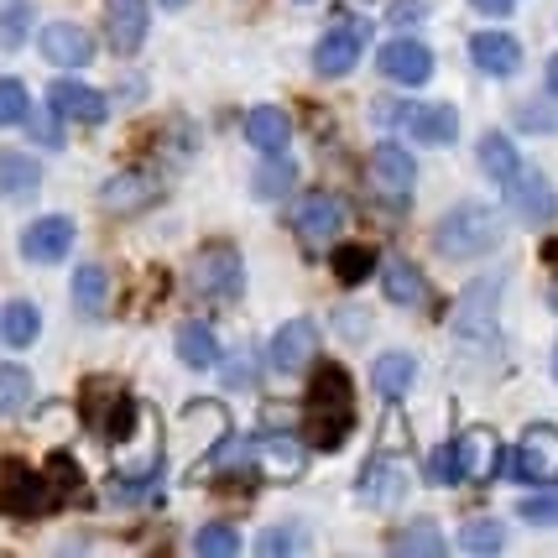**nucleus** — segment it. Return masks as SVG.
<instances>
[{
    "label": "nucleus",
    "instance_id": "c756f323",
    "mask_svg": "<svg viewBox=\"0 0 558 558\" xmlns=\"http://www.w3.org/2000/svg\"><path fill=\"white\" fill-rule=\"evenodd\" d=\"M37 329H43V318H37L32 303H11V308L0 314V335H5L11 350H26V344L37 340Z\"/></svg>",
    "mask_w": 558,
    "mask_h": 558
},
{
    "label": "nucleus",
    "instance_id": "f03ea898",
    "mask_svg": "<svg viewBox=\"0 0 558 558\" xmlns=\"http://www.w3.org/2000/svg\"><path fill=\"white\" fill-rule=\"evenodd\" d=\"M496 241H501V225H496V215H490L486 204H460V209H449V215L438 219V230H434L438 256H449V262L486 256V251H496Z\"/></svg>",
    "mask_w": 558,
    "mask_h": 558
},
{
    "label": "nucleus",
    "instance_id": "6ab92c4d",
    "mask_svg": "<svg viewBox=\"0 0 558 558\" xmlns=\"http://www.w3.org/2000/svg\"><path fill=\"white\" fill-rule=\"evenodd\" d=\"M298 230L303 241H335L344 230V204L335 194H308L298 204Z\"/></svg>",
    "mask_w": 558,
    "mask_h": 558
},
{
    "label": "nucleus",
    "instance_id": "c85d7f7f",
    "mask_svg": "<svg viewBox=\"0 0 558 558\" xmlns=\"http://www.w3.org/2000/svg\"><path fill=\"white\" fill-rule=\"evenodd\" d=\"M365 501H376V507H391L397 496H402V470L391 460H371L365 464V486H361Z\"/></svg>",
    "mask_w": 558,
    "mask_h": 558
},
{
    "label": "nucleus",
    "instance_id": "423d86ee",
    "mask_svg": "<svg viewBox=\"0 0 558 558\" xmlns=\"http://www.w3.org/2000/svg\"><path fill=\"white\" fill-rule=\"evenodd\" d=\"M496 298H501V271H490L481 282H470L460 292V303H454V335L464 340H490V329H496Z\"/></svg>",
    "mask_w": 558,
    "mask_h": 558
},
{
    "label": "nucleus",
    "instance_id": "9d476101",
    "mask_svg": "<svg viewBox=\"0 0 558 558\" xmlns=\"http://www.w3.org/2000/svg\"><path fill=\"white\" fill-rule=\"evenodd\" d=\"M501 438L486 434V428H470V434L454 444V470H460V481H475V486H486L501 475Z\"/></svg>",
    "mask_w": 558,
    "mask_h": 558
},
{
    "label": "nucleus",
    "instance_id": "a878e982",
    "mask_svg": "<svg viewBox=\"0 0 558 558\" xmlns=\"http://www.w3.org/2000/svg\"><path fill=\"white\" fill-rule=\"evenodd\" d=\"M481 168L507 189L511 178H517V168H522V157H517V146H511V136H501V131H486L481 136Z\"/></svg>",
    "mask_w": 558,
    "mask_h": 558
},
{
    "label": "nucleus",
    "instance_id": "1a4fd4ad",
    "mask_svg": "<svg viewBox=\"0 0 558 558\" xmlns=\"http://www.w3.org/2000/svg\"><path fill=\"white\" fill-rule=\"evenodd\" d=\"M371 183L381 189L387 204H408V198H413V183H417L413 151L397 146V142H381L376 151H371Z\"/></svg>",
    "mask_w": 558,
    "mask_h": 558
},
{
    "label": "nucleus",
    "instance_id": "dca6fc26",
    "mask_svg": "<svg viewBox=\"0 0 558 558\" xmlns=\"http://www.w3.org/2000/svg\"><path fill=\"white\" fill-rule=\"evenodd\" d=\"M105 37L121 58H131L146 43V0H105Z\"/></svg>",
    "mask_w": 558,
    "mask_h": 558
},
{
    "label": "nucleus",
    "instance_id": "4be33fe9",
    "mask_svg": "<svg viewBox=\"0 0 558 558\" xmlns=\"http://www.w3.org/2000/svg\"><path fill=\"white\" fill-rule=\"evenodd\" d=\"M151 198H157L151 178H146V172H125V178H110V183H105L99 204H105L110 215H136V209H146Z\"/></svg>",
    "mask_w": 558,
    "mask_h": 558
},
{
    "label": "nucleus",
    "instance_id": "2f4dec72",
    "mask_svg": "<svg viewBox=\"0 0 558 558\" xmlns=\"http://www.w3.org/2000/svg\"><path fill=\"white\" fill-rule=\"evenodd\" d=\"M329 267H335V277L340 282H365L371 271H376V256H371V245H335V256H329Z\"/></svg>",
    "mask_w": 558,
    "mask_h": 558
},
{
    "label": "nucleus",
    "instance_id": "e433bc0d",
    "mask_svg": "<svg viewBox=\"0 0 558 558\" xmlns=\"http://www.w3.org/2000/svg\"><path fill=\"white\" fill-rule=\"evenodd\" d=\"M32 116V99H26L22 78H0V125H26Z\"/></svg>",
    "mask_w": 558,
    "mask_h": 558
},
{
    "label": "nucleus",
    "instance_id": "20e7f679",
    "mask_svg": "<svg viewBox=\"0 0 558 558\" xmlns=\"http://www.w3.org/2000/svg\"><path fill=\"white\" fill-rule=\"evenodd\" d=\"M58 496H52V481L43 475V470H32V464L11 460L0 464V511L5 517H43V511L52 507Z\"/></svg>",
    "mask_w": 558,
    "mask_h": 558
},
{
    "label": "nucleus",
    "instance_id": "cd10ccee",
    "mask_svg": "<svg viewBox=\"0 0 558 558\" xmlns=\"http://www.w3.org/2000/svg\"><path fill=\"white\" fill-rule=\"evenodd\" d=\"M449 548L444 533H438L434 522H408V527H397L391 533V554H423V558H438Z\"/></svg>",
    "mask_w": 558,
    "mask_h": 558
},
{
    "label": "nucleus",
    "instance_id": "f3484780",
    "mask_svg": "<svg viewBox=\"0 0 558 558\" xmlns=\"http://www.w3.org/2000/svg\"><path fill=\"white\" fill-rule=\"evenodd\" d=\"M470 58H475V69L490 73V78H511V73L522 69V43L507 37V32H475V37H470Z\"/></svg>",
    "mask_w": 558,
    "mask_h": 558
},
{
    "label": "nucleus",
    "instance_id": "f257e3e1",
    "mask_svg": "<svg viewBox=\"0 0 558 558\" xmlns=\"http://www.w3.org/2000/svg\"><path fill=\"white\" fill-rule=\"evenodd\" d=\"M355 434V387L344 376V365H324L308 387V402H303V438L314 449H344V438Z\"/></svg>",
    "mask_w": 558,
    "mask_h": 558
},
{
    "label": "nucleus",
    "instance_id": "f8f14e48",
    "mask_svg": "<svg viewBox=\"0 0 558 558\" xmlns=\"http://www.w3.org/2000/svg\"><path fill=\"white\" fill-rule=\"evenodd\" d=\"M69 251H73V219H63V215H43L22 230V256L26 262H37V267L63 262Z\"/></svg>",
    "mask_w": 558,
    "mask_h": 558
},
{
    "label": "nucleus",
    "instance_id": "412c9836",
    "mask_svg": "<svg viewBox=\"0 0 558 558\" xmlns=\"http://www.w3.org/2000/svg\"><path fill=\"white\" fill-rule=\"evenodd\" d=\"M245 142L262 146V151H288L292 142V125H288V110H277V105H256L251 116H245Z\"/></svg>",
    "mask_w": 558,
    "mask_h": 558
},
{
    "label": "nucleus",
    "instance_id": "4c0bfd02",
    "mask_svg": "<svg viewBox=\"0 0 558 558\" xmlns=\"http://www.w3.org/2000/svg\"><path fill=\"white\" fill-rule=\"evenodd\" d=\"M522 517H527V522H533V527H554L558 522V486H548V481H543V486H537V496H522Z\"/></svg>",
    "mask_w": 558,
    "mask_h": 558
},
{
    "label": "nucleus",
    "instance_id": "ea45409f",
    "mask_svg": "<svg viewBox=\"0 0 558 558\" xmlns=\"http://www.w3.org/2000/svg\"><path fill=\"white\" fill-rule=\"evenodd\" d=\"M256 548H262V554H303V533H292V527H267Z\"/></svg>",
    "mask_w": 558,
    "mask_h": 558
},
{
    "label": "nucleus",
    "instance_id": "a19ab883",
    "mask_svg": "<svg viewBox=\"0 0 558 558\" xmlns=\"http://www.w3.org/2000/svg\"><path fill=\"white\" fill-rule=\"evenodd\" d=\"M48 470L58 475V481H52V496H73V490H78V470H73L69 454H52Z\"/></svg>",
    "mask_w": 558,
    "mask_h": 558
},
{
    "label": "nucleus",
    "instance_id": "2eb2a0df",
    "mask_svg": "<svg viewBox=\"0 0 558 558\" xmlns=\"http://www.w3.org/2000/svg\"><path fill=\"white\" fill-rule=\"evenodd\" d=\"M507 204L522 219H533V225H548V219L558 215V198H554V189H548V178L533 168H517V178L507 183Z\"/></svg>",
    "mask_w": 558,
    "mask_h": 558
},
{
    "label": "nucleus",
    "instance_id": "7ed1b4c3",
    "mask_svg": "<svg viewBox=\"0 0 558 558\" xmlns=\"http://www.w3.org/2000/svg\"><path fill=\"white\" fill-rule=\"evenodd\" d=\"M189 282H194L198 298H215V303L241 298L245 267H241V256H235V245H204L194 256V267H189Z\"/></svg>",
    "mask_w": 558,
    "mask_h": 558
},
{
    "label": "nucleus",
    "instance_id": "ddd939ff",
    "mask_svg": "<svg viewBox=\"0 0 558 558\" xmlns=\"http://www.w3.org/2000/svg\"><path fill=\"white\" fill-rule=\"evenodd\" d=\"M376 63H381V73H387L391 84H408V89H423V84L434 78V52L423 48V43H413V37L387 43Z\"/></svg>",
    "mask_w": 558,
    "mask_h": 558
},
{
    "label": "nucleus",
    "instance_id": "09e8293b",
    "mask_svg": "<svg viewBox=\"0 0 558 558\" xmlns=\"http://www.w3.org/2000/svg\"><path fill=\"white\" fill-rule=\"evenodd\" d=\"M0 5H16V0H0Z\"/></svg>",
    "mask_w": 558,
    "mask_h": 558
},
{
    "label": "nucleus",
    "instance_id": "c03bdc74",
    "mask_svg": "<svg viewBox=\"0 0 558 558\" xmlns=\"http://www.w3.org/2000/svg\"><path fill=\"white\" fill-rule=\"evenodd\" d=\"M548 95L558 99V52H554V58H548Z\"/></svg>",
    "mask_w": 558,
    "mask_h": 558
},
{
    "label": "nucleus",
    "instance_id": "37998d69",
    "mask_svg": "<svg viewBox=\"0 0 558 558\" xmlns=\"http://www.w3.org/2000/svg\"><path fill=\"white\" fill-rule=\"evenodd\" d=\"M423 16V0H402L397 11H391V22H417Z\"/></svg>",
    "mask_w": 558,
    "mask_h": 558
},
{
    "label": "nucleus",
    "instance_id": "39448f33",
    "mask_svg": "<svg viewBox=\"0 0 558 558\" xmlns=\"http://www.w3.org/2000/svg\"><path fill=\"white\" fill-rule=\"evenodd\" d=\"M381 121L397 125V131H408V136L423 142V146H449L454 136H460L454 105H387Z\"/></svg>",
    "mask_w": 558,
    "mask_h": 558
},
{
    "label": "nucleus",
    "instance_id": "49530a36",
    "mask_svg": "<svg viewBox=\"0 0 558 558\" xmlns=\"http://www.w3.org/2000/svg\"><path fill=\"white\" fill-rule=\"evenodd\" d=\"M162 5H189V0H162Z\"/></svg>",
    "mask_w": 558,
    "mask_h": 558
},
{
    "label": "nucleus",
    "instance_id": "bb28decb",
    "mask_svg": "<svg viewBox=\"0 0 558 558\" xmlns=\"http://www.w3.org/2000/svg\"><path fill=\"white\" fill-rule=\"evenodd\" d=\"M178 355H183V365H194V371H209V365H219V340L209 324H183L178 329Z\"/></svg>",
    "mask_w": 558,
    "mask_h": 558
},
{
    "label": "nucleus",
    "instance_id": "9b49d317",
    "mask_svg": "<svg viewBox=\"0 0 558 558\" xmlns=\"http://www.w3.org/2000/svg\"><path fill=\"white\" fill-rule=\"evenodd\" d=\"M48 110L58 121H78V125H99L110 116V99L89 89V84H78V78H58L48 89Z\"/></svg>",
    "mask_w": 558,
    "mask_h": 558
},
{
    "label": "nucleus",
    "instance_id": "72a5a7b5",
    "mask_svg": "<svg viewBox=\"0 0 558 558\" xmlns=\"http://www.w3.org/2000/svg\"><path fill=\"white\" fill-rule=\"evenodd\" d=\"M292 183H298V168H292L282 151H271V162L256 168V198H282Z\"/></svg>",
    "mask_w": 558,
    "mask_h": 558
},
{
    "label": "nucleus",
    "instance_id": "a211bd4d",
    "mask_svg": "<svg viewBox=\"0 0 558 558\" xmlns=\"http://www.w3.org/2000/svg\"><path fill=\"white\" fill-rule=\"evenodd\" d=\"M554 470H558V428H533L527 444L517 449V481L543 486V481H554Z\"/></svg>",
    "mask_w": 558,
    "mask_h": 558
},
{
    "label": "nucleus",
    "instance_id": "0eeeda50",
    "mask_svg": "<svg viewBox=\"0 0 558 558\" xmlns=\"http://www.w3.org/2000/svg\"><path fill=\"white\" fill-rule=\"evenodd\" d=\"M318 355V324L314 318H288L277 335H271V350L267 361L277 376H298V371H308Z\"/></svg>",
    "mask_w": 558,
    "mask_h": 558
},
{
    "label": "nucleus",
    "instance_id": "a18cd8bd",
    "mask_svg": "<svg viewBox=\"0 0 558 558\" xmlns=\"http://www.w3.org/2000/svg\"><path fill=\"white\" fill-rule=\"evenodd\" d=\"M548 303H554V308H558V288H554V292H548Z\"/></svg>",
    "mask_w": 558,
    "mask_h": 558
},
{
    "label": "nucleus",
    "instance_id": "6e6552de",
    "mask_svg": "<svg viewBox=\"0 0 558 558\" xmlns=\"http://www.w3.org/2000/svg\"><path fill=\"white\" fill-rule=\"evenodd\" d=\"M365 37H371V26H365V22H340V26H329V32L318 37V48H314V69L324 73V78H344V73L361 63Z\"/></svg>",
    "mask_w": 558,
    "mask_h": 558
},
{
    "label": "nucleus",
    "instance_id": "c9c22d12",
    "mask_svg": "<svg viewBox=\"0 0 558 558\" xmlns=\"http://www.w3.org/2000/svg\"><path fill=\"white\" fill-rule=\"evenodd\" d=\"M256 454H262V460H271V470H277V475H298V470H303V449H298L292 438H277V434L256 438Z\"/></svg>",
    "mask_w": 558,
    "mask_h": 558
},
{
    "label": "nucleus",
    "instance_id": "473e14b6",
    "mask_svg": "<svg viewBox=\"0 0 558 558\" xmlns=\"http://www.w3.org/2000/svg\"><path fill=\"white\" fill-rule=\"evenodd\" d=\"M460 548H464V554H501V548H507V527H501L496 517H481V522H464Z\"/></svg>",
    "mask_w": 558,
    "mask_h": 558
},
{
    "label": "nucleus",
    "instance_id": "aec40b11",
    "mask_svg": "<svg viewBox=\"0 0 558 558\" xmlns=\"http://www.w3.org/2000/svg\"><path fill=\"white\" fill-rule=\"evenodd\" d=\"M381 292H387L397 308H417V303H428V282H423V271H417L413 262H402V256L381 262Z\"/></svg>",
    "mask_w": 558,
    "mask_h": 558
},
{
    "label": "nucleus",
    "instance_id": "393cba45",
    "mask_svg": "<svg viewBox=\"0 0 558 558\" xmlns=\"http://www.w3.org/2000/svg\"><path fill=\"white\" fill-rule=\"evenodd\" d=\"M413 376H417V365L402 350H391V355H381V361L371 365V387L381 391V397H402V391L413 387Z\"/></svg>",
    "mask_w": 558,
    "mask_h": 558
},
{
    "label": "nucleus",
    "instance_id": "b1692460",
    "mask_svg": "<svg viewBox=\"0 0 558 558\" xmlns=\"http://www.w3.org/2000/svg\"><path fill=\"white\" fill-rule=\"evenodd\" d=\"M105 303H110V271L95 267V262L73 271V308H78L84 318H99L105 314Z\"/></svg>",
    "mask_w": 558,
    "mask_h": 558
},
{
    "label": "nucleus",
    "instance_id": "de8ad7c7",
    "mask_svg": "<svg viewBox=\"0 0 558 558\" xmlns=\"http://www.w3.org/2000/svg\"><path fill=\"white\" fill-rule=\"evenodd\" d=\"M554 376H558V350H554Z\"/></svg>",
    "mask_w": 558,
    "mask_h": 558
},
{
    "label": "nucleus",
    "instance_id": "79ce46f5",
    "mask_svg": "<svg viewBox=\"0 0 558 558\" xmlns=\"http://www.w3.org/2000/svg\"><path fill=\"white\" fill-rule=\"evenodd\" d=\"M475 11H486V16H507V11H517V0H470Z\"/></svg>",
    "mask_w": 558,
    "mask_h": 558
},
{
    "label": "nucleus",
    "instance_id": "5701e85b",
    "mask_svg": "<svg viewBox=\"0 0 558 558\" xmlns=\"http://www.w3.org/2000/svg\"><path fill=\"white\" fill-rule=\"evenodd\" d=\"M37 183H43L37 157H26V151H16V146H5V151H0V194L5 198H32L37 194Z\"/></svg>",
    "mask_w": 558,
    "mask_h": 558
},
{
    "label": "nucleus",
    "instance_id": "58836bf2",
    "mask_svg": "<svg viewBox=\"0 0 558 558\" xmlns=\"http://www.w3.org/2000/svg\"><path fill=\"white\" fill-rule=\"evenodd\" d=\"M26 22H32V5L16 0V5H0V48H22L26 43Z\"/></svg>",
    "mask_w": 558,
    "mask_h": 558
},
{
    "label": "nucleus",
    "instance_id": "4468645a",
    "mask_svg": "<svg viewBox=\"0 0 558 558\" xmlns=\"http://www.w3.org/2000/svg\"><path fill=\"white\" fill-rule=\"evenodd\" d=\"M37 48H43L48 63H63V69L95 63V37H89L84 26H73V22H48L43 26V37H37Z\"/></svg>",
    "mask_w": 558,
    "mask_h": 558
},
{
    "label": "nucleus",
    "instance_id": "f704fd0d",
    "mask_svg": "<svg viewBox=\"0 0 558 558\" xmlns=\"http://www.w3.org/2000/svg\"><path fill=\"white\" fill-rule=\"evenodd\" d=\"M194 554H215V558L241 554V533H235L230 522H204L194 533Z\"/></svg>",
    "mask_w": 558,
    "mask_h": 558
},
{
    "label": "nucleus",
    "instance_id": "7c9ffc66",
    "mask_svg": "<svg viewBox=\"0 0 558 558\" xmlns=\"http://www.w3.org/2000/svg\"><path fill=\"white\" fill-rule=\"evenodd\" d=\"M26 402H32V376H26L22 365H0V417H16L26 413Z\"/></svg>",
    "mask_w": 558,
    "mask_h": 558
}]
</instances>
